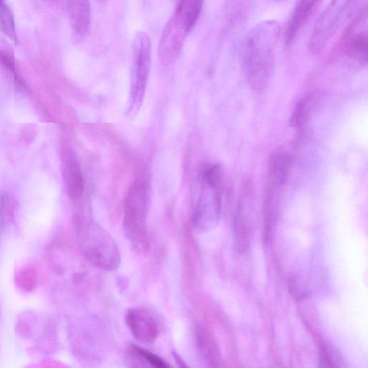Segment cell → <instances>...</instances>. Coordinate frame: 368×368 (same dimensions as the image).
Instances as JSON below:
<instances>
[{
    "label": "cell",
    "mask_w": 368,
    "mask_h": 368,
    "mask_svg": "<svg viewBox=\"0 0 368 368\" xmlns=\"http://www.w3.org/2000/svg\"><path fill=\"white\" fill-rule=\"evenodd\" d=\"M342 358L332 347L325 346L321 351L320 363L324 367H340Z\"/></svg>",
    "instance_id": "obj_17"
},
{
    "label": "cell",
    "mask_w": 368,
    "mask_h": 368,
    "mask_svg": "<svg viewBox=\"0 0 368 368\" xmlns=\"http://www.w3.org/2000/svg\"><path fill=\"white\" fill-rule=\"evenodd\" d=\"M125 321L134 338L145 344L154 342L158 336V325L148 311L134 307L126 313Z\"/></svg>",
    "instance_id": "obj_10"
},
{
    "label": "cell",
    "mask_w": 368,
    "mask_h": 368,
    "mask_svg": "<svg viewBox=\"0 0 368 368\" xmlns=\"http://www.w3.org/2000/svg\"><path fill=\"white\" fill-rule=\"evenodd\" d=\"M321 0H299L290 17L285 33V42L287 47L296 41L297 37L314 14Z\"/></svg>",
    "instance_id": "obj_11"
},
{
    "label": "cell",
    "mask_w": 368,
    "mask_h": 368,
    "mask_svg": "<svg viewBox=\"0 0 368 368\" xmlns=\"http://www.w3.org/2000/svg\"><path fill=\"white\" fill-rule=\"evenodd\" d=\"M44 1L50 4H58L62 1V0H44Z\"/></svg>",
    "instance_id": "obj_21"
},
{
    "label": "cell",
    "mask_w": 368,
    "mask_h": 368,
    "mask_svg": "<svg viewBox=\"0 0 368 368\" xmlns=\"http://www.w3.org/2000/svg\"><path fill=\"white\" fill-rule=\"evenodd\" d=\"M71 26L80 35L87 33L91 23V5L89 0H67Z\"/></svg>",
    "instance_id": "obj_12"
},
{
    "label": "cell",
    "mask_w": 368,
    "mask_h": 368,
    "mask_svg": "<svg viewBox=\"0 0 368 368\" xmlns=\"http://www.w3.org/2000/svg\"><path fill=\"white\" fill-rule=\"evenodd\" d=\"M322 95L319 92H312L302 98L293 110L290 118V125L293 128L304 127L319 108Z\"/></svg>",
    "instance_id": "obj_13"
},
{
    "label": "cell",
    "mask_w": 368,
    "mask_h": 368,
    "mask_svg": "<svg viewBox=\"0 0 368 368\" xmlns=\"http://www.w3.org/2000/svg\"><path fill=\"white\" fill-rule=\"evenodd\" d=\"M189 33L173 15L163 28L158 49V57L163 65L173 64L179 58Z\"/></svg>",
    "instance_id": "obj_8"
},
{
    "label": "cell",
    "mask_w": 368,
    "mask_h": 368,
    "mask_svg": "<svg viewBox=\"0 0 368 368\" xmlns=\"http://www.w3.org/2000/svg\"><path fill=\"white\" fill-rule=\"evenodd\" d=\"M356 0H332L320 16L309 41L311 53L320 54L337 32L345 13Z\"/></svg>",
    "instance_id": "obj_5"
},
{
    "label": "cell",
    "mask_w": 368,
    "mask_h": 368,
    "mask_svg": "<svg viewBox=\"0 0 368 368\" xmlns=\"http://www.w3.org/2000/svg\"><path fill=\"white\" fill-rule=\"evenodd\" d=\"M0 66L12 73L14 78L19 76L16 71L15 59L11 53L0 50Z\"/></svg>",
    "instance_id": "obj_19"
},
{
    "label": "cell",
    "mask_w": 368,
    "mask_h": 368,
    "mask_svg": "<svg viewBox=\"0 0 368 368\" xmlns=\"http://www.w3.org/2000/svg\"><path fill=\"white\" fill-rule=\"evenodd\" d=\"M196 338L201 356L210 365L218 366L219 362V351L208 331L204 327L198 326L196 330Z\"/></svg>",
    "instance_id": "obj_15"
},
{
    "label": "cell",
    "mask_w": 368,
    "mask_h": 368,
    "mask_svg": "<svg viewBox=\"0 0 368 368\" xmlns=\"http://www.w3.org/2000/svg\"><path fill=\"white\" fill-rule=\"evenodd\" d=\"M62 172L67 194L72 200L79 199L84 189L79 160L69 146L63 143L61 151Z\"/></svg>",
    "instance_id": "obj_9"
},
{
    "label": "cell",
    "mask_w": 368,
    "mask_h": 368,
    "mask_svg": "<svg viewBox=\"0 0 368 368\" xmlns=\"http://www.w3.org/2000/svg\"><path fill=\"white\" fill-rule=\"evenodd\" d=\"M367 8L362 9L345 31L341 49L346 57L363 65L367 62Z\"/></svg>",
    "instance_id": "obj_7"
},
{
    "label": "cell",
    "mask_w": 368,
    "mask_h": 368,
    "mask_svg": "<svg viewBox=\"0 0 368 368\" xmlns=\"http://www.w3.org/2000/svg\"><path fill=\"white\" fill-rule=\"evenodd\" d=\"M134 351L147 362H149L152 366L156 368H167L169 367V365L165 362L163 359L156 356V354L150 352L148 349L140 347L137 344H131Z\"/></svg>",
    "instance_id": "obj_18"
},
{
    "label": "cell",
    "mask_w": 368,
    "mask_h": 368,
    "mask_svg": "<svg viewBox=\"0 0 368 368\" xmlns=\"http://www.w3.org/2000/svg\"><path fill=\"white\" fill-rule=\"evenodd\" d=\"M0 31L15 45L17 44L15 17L7 0H0Z\"/></svg>",
    "instance_id": "obj_16"
},
{
    "label": "cell",
    "mask_w": 368,
    "mask_h": 368,
    "mask_svg": "<svg viewBox=\"0 0 368 368\" xmlns=\"http://www.w3.org/2000/svg\"><path fill=\"white\" fill-rule=\"evenodd\" d=\"M205 0H180L174 15L189 32L196 24Z\"/></svg>",
    "instance_id": "obj_14"
},
{
    "label": "cell",
    "mask_w": 368,
    "mask_h": 368,
    "mask_svg": "<svg viewBox=\"0 0 368 368\" xmlns=\"http://www.w3.org/2000/svg\"><path fill=\"white\" fill-rule=\"evenodd\" d=\"M280 35L279 23L266 21L257 24L246 36L241 64L246 81L253 91L264 90L271 80Z\"/></svg>",
    "instance_id": "obj_1"
},
{
    "label": "cell",
    "mask_w": 368,
    "mask_h": 368,
    "mask_svg": "<svg viewBox=\"0 0 368 368\" xmlns=\"http://www.w3.org/2000/svg\"><path fill=\"white\" fill-rule=\"evenodd\" d=\"M151 64V43L148 34L138 32L133 42L131 107L133 112L140 108L148 82Z\"/></svg>",
    "instance_id": "obj_4"
},
{
    "label": "cell",
    "mask_w": 368,
    "mask_h": 368,
    "mask_svg": "<svg viewBox=\"0 0 368 368\" xmlns=\"http://www.w3.org/2000/svg\"><path fill=\"white\" fill-rule=\"evenodd\" d=\"M81 248L92 265L113 271L120 265L119 247L113 237L98 225L92 223L80 230Z\"/></svg>",
    "instance_id": "obj_3"
},
{
    "label": "cell",
    "mask_w": 368,
    "mask_h": 368,
    "mask_svg": "<svg viewBox=\"0 0 368 368\" xmlns=\"http://www.w3.org/2000/svg\"><path fill=\"white\" fill-rule=\"evenodd\" d=\"M201 190L194 208L192 222L201 232L209 231L217 223L221 211V187L211 185L200 178Z\"/></svg>",
    "instance_id": "obj_6"
},
{
    "label": "cell",
    "mask_w": 368,
    "mask_h": 368,
    "mask_svg": "<svg viewBox=\"0 0 368 368\" xmlns=\"http://www.w3.org/2000/svg\"><path fill=\"white\" fill-rule=\"evenodd\" d=\"M174 358L177 363L181 367H186L187 365H186L185 362L182 359V358L176 353H174Z\"/></svg>",
    "instance_id": "obj_20"
},
{
    "label": "cell",
    "mask_w": 368,
    "mask_h": 368,
    "mask_svg": "<svg viewBox=\"0 0 368 368\" xmlns=\"http://www.w3.org/2000/svg\"><path fill=\"white\" fill-rule=\"evenodd\" d=\"M149 205V189L142 181H136L127 194L125 208L123 226L128 241L139 252L149 248L147 230V214Z\"/></svg>",
    "instance_id": "obj_2"
}]
</instances>
